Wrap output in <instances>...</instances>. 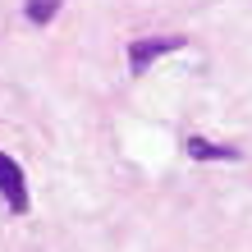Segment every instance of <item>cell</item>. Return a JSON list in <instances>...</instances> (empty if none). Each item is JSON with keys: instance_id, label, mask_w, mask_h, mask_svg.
<instances>
[{"instance_id": "obj_1", "label": "cell", "mask_w": 252, "mask_h": 252, "mask_svg": "<svg viewBox=\"0 0 252 252\" xmlns=\"http://www.w3.org/2000/svg\"><path fill=\"white\" fill-rule=\"evenodd\" d=\"M179 46H184V37H142V41L128 46V69L133 73H147L152 60H160V55H170V51H179Z\"/></svg>"}, {"instance_id": "obj_3", "label": "cell", "mask_w": 252, "mask_h": 252, "mask_svg": "<svg viewBox=\"0 0 252 252\" xmlns=\"http://www.w3.org/2000/svg\"><path fill=\"white\" fill-rule=\"evenodd\" d=\"M188 156L192 160H239L234 147H220V142H206V138H188Z\"/></svg>"}, {"instance_id": "obj_4", "label": "cell", "mask_w": 252, "mask_h": 252, "mask_svg": "<svg viewBox=\"0 0 252 252\" xmlns=\"http://www.w3.org/2000/svg\"><path fill=\"white\" fill-rule=\"evenodd\" d=\"M28 19H32V23H41V28H46L51 19H55V9H60V0H28Z\"/></svg>"}, {"instance_id": "obj_2", "label": "cell", "mask_w": 252, "mask_h": 252, "mask_svg": "<svg viewBox=\"0 0 252 252\" xmlns=\"http://www.w3.org/2000/svg\"><path fill=\"white\" fill-rule=\"evenodd\" d=\"M0 197L9 202L14 216L28 211V184H23V170H19V160H9L5 152H0Z\"/></svg>"}]
</instances>
